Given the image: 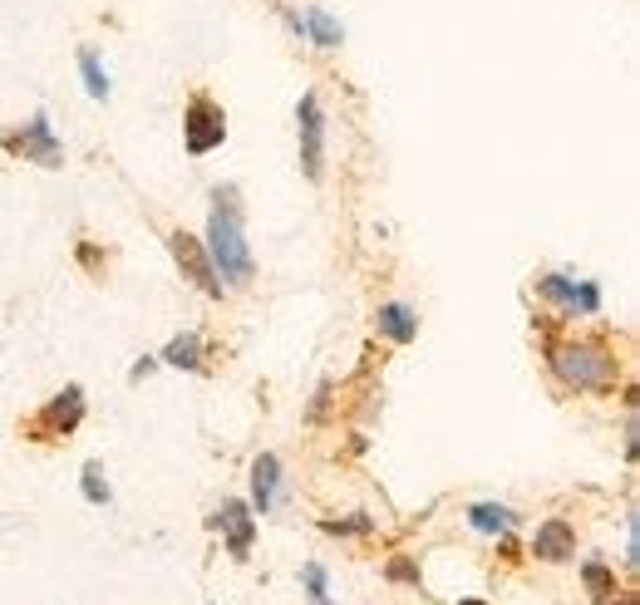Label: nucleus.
Returning <instances> with one entry per match:
<instances>
[{"instance_id":"f257e3e1","label":"nucleus","mask_w":640,"mask_h":605,"mask_svg":"<svg viewBox=\"0 0 640 605\" xmlns=\"http://www.w3.org/2000/svg\"><path fill=\"white\" fill-rule=\"evenodd\" d=\"M207 257H213L223 285H251V247H247V231H241V207L232 187H217L213 193V217H207Z\"/></svg>"},{"instance_id":"f03ea898","label":"nucleus","mask_w":640,"mask_h":605,"mask_svg":"<svg viewBox=\"0 0 640 605\" xmlns=\"http://www.w3.org/2000/svg\"><path fill=\"white\" fill-rule=\"evenodd\" d=\"M547 365L566 389H592V395H611L621 379V365L601 339H557L547 345Z\"/></svg>"},{"instance_id":"7ed1b4c3","label":"nucleus","mask_w":640,"mask_h":605,"mask_svg":"<svg viewBox=\"0 0 640 605\" xmlns=\"http://www.w3.org/2000/svg\"><path fill=\"white\" fill-rule=\"evenodd\" d=\"M223 138H227L223 104H217L213 94H193V99H187V109H183V143H187V153L207 158L213 148H223Z\"/></svg>"},{"instance_id":"20e7f679","label":"nucleus","mask_w":640,"mask_h":605,"mask_svg":"<svg viewBox=\"0 0 640 605\" xmlns=\"http://www.w3.org/2000/svg\"><path fill=\"white\" fill-rule=\"evenodd\" d=\"M84 423V389L79 385H65L55 399L45 403V409L30 419V439H40V443H59V439H69Z\"/></svg>"},{"instance_id":"39448f33","label":"nucleus","mask_w":640,"mask_h":605,"mask_svg":"<svg viewBox=\"0 0 640 605\" xmlns=\"http://www.w3.org/2000/svg\"><path fill=\"white\" fill-rule=\"evenodd\" d=\"M6 153L10 158H25V163H40V168H65V148H59L55 129H50L45 114H35L30 123L6 133Z\"/></svg>"},{"instance_id":"423d86ee","label":"nucleus","mask_w":640,"mask_h":605,"mask_svg":"<svg viewBox=\"0 0 640 605\" xmlns=\"http://www.w3.org/2000/svg\"><path fill=\"white\" fill-rule=\"evenodd\" d=\"M167 251H173L177 271H183L187 281L197 285V291H203V295H213V301H223V295H227V285H223V276H217L213 257H207V247L193 237V231H173V237H167Z\"/></svg>"},{"instance_id":"0eeeda50","label":"nucleus","mask_w":640,"mask_h":605,"mask_svg":"<svg viewBox=\"0 0 640 605\" xmlns=\"http://www.w3.org/2000/svg\"><path fill=\"white\" fill-rule=\"evenodd\" d=\"M296 133H301V168H306L311 183H321V177H325V114H321L316 94H301Z\"/></svg>"},{"instance_id":"6e6552de","label":"nucleus","mask_w":640,"mask_h":605,"mask_svg":"<svg viewBox=\"0 0 640 605\" xmlns=\"http://www.w3.org/2000/svg\"><path fill=\"white\" fill-rule=\"evenodd\" d=\"M207 527H217V532L227 537V551H232L237 561H247L251 541H257V517H251L247 503H237V497H227L223 507H217L213 517H207Z\"/></svg>"},{"instance_id":"1a4fd4ad","label":"nucleus","mask_w":640,"mask_h":605,"mask_svg":"<svg viewBox=\"0 0 640 605\" xmlns=\"http://www.w3.org/2000/svg\"><path fill=\"white\" fill-rule=\"evenodd\" d=\"M538 291L547 295V301H557L566 315H596V311H601V291H596L592 281H572V276H542Z\"/></svg>"},{"instance_id":"9d476101","label":"nucleus","mask_w":640,"mask_h":605,"mask_svg":"<svg viewBox=\"0 0 640 605\" xmlns=\"http://www.w3.org/2000/svg\"><path fill=\"white\" fill-rule=\"evenodd\" d=\"M532 557L538 561H552V566H562V561L576 557V532L572 522H562V517H547V522L532 532Z\"/></svg>"},{"instance_id":"9b49d317","label":"nucleus","mask_w":640,"mask_h":605,"mask_svg":"<svg viewBox=\"0 0 640 605\" xmlns=\"http://www.w3.org/2000/svg\"><path fill=\"white\" fill-rule=\"evenodd\" d=\"M276 493H281V458L276 453H261V458L251 463V512L267 517L271 507H276Z\"/></svg>"},{"instance_id":"f8f14e48","label":"nucleus","mask_w":640,"mask_h":605,"mask_svg":"<svg viewBox=\"0 0 640 605\" xmlns=\"http://www.w3.org/2000/svg\"><path fill=\"white\" fill-rule=\"evenodd\" d=\"M301 40H306V45H316V50H340L345 30H340V20H335L325 6H306V10H301Z\"/></svg>"},{"instance_id":"ddd939ff","label":"nucleus","mask_w":640,"mask_h":605,"mask_svg":"<svg viewBox=\"0 0 640 605\" xmlns=\"http://www.w3.org/2000/svg\"><path fill=\"white\" fill-rule=\"evenodd\" d=\"M375 325H380V335L394 339V345H409V339L419 335V315L409 311V305H400V301L380 305V311H375Z\"/></svg>"},{"instance_id":"4468645a","label":"nucleus","mask_w":640,"mask_h":605,"mask_svg":"<svg viewBox=\"0 0 640 605\" xmlns=\"http://www.w3.org/2000/svg\"><path fill=\"white\" fill-rule=\"evenodd\" d=\"M163 365H173V369H203V335H173L167 339V349H163Z\"/></svg>"},{"instance_id":"2eb2a0df","label":"nucleus","mask_w":640,"mask_h":605,"mask_svg":"<svg viewBox=\"0 0 640 605\" xmlns=\"http://www.w3.org/2000/svg\"><path fill=\"white\" fill-rule=\"evenodd\" d=\"M512 517H518V512H512V507H502V503H474V507H468V527H474V532H508V527H512Z\"/></svg>"},{"instance_id":"dca6fc26","label":"nucleus","mask_w":640,"mask_h":605,"mask_svg":"<svg viewBox=\"0 0 640 605\" xmlns=\"http://www.w3.org/2000/svg\"><path fill=\"white\" fill-rule=\"evenodd\" d=\"M582 581H586V591H592L596 605H616V571L611 566H601V561H586Z\"/></svg>"},{"instance_id":"f3484780","label":"nucleus","mask_w":640,"mask_h":605,"mask_svg":"<svg viewBox=\"0 0 640 605\" xmlns=\"http://www.w3.org/2000/svg\"><path fill=\"white\" fill-rule=\"evenodd\" d=\"M321 532L330 537H370L375 532V517L370 512H350V517H325Z\"/></svg>"},{"instance_id":"a211bd4d","label":"nucleus","mask_w":640,"mask_h":605,"mask_svg":"<svg viewBox=\"0 0 640 605\" xmlns=\"http://www.w3.org/2000/svg\"><path fill=\"white\" fill-rule=\"evenodd\" d=\"M79 487H84V503L89 507H109V483H104V468L99 463H84V473H79Z\"/></svg>"},{"instance_id":"6ab92c4d","label":"nucleus","mask_w":640,"mask_h":605,"mask_svg":"<svg viewBox=\"0 0 640 605\" xmlns=\"http://www.w3.org/2000/svg\"><path fill=\"white\" fill-rule=\"evenodd\" d=\"M79 74H84V89H89L94 99H109V74H104L94 50H84V55H79Z\"/></svg>"},{"instance_id":"aec40b11","label":"nucleus","mask_w":640,"mask_h":605,"mask_svg":"<svg viewBox=\"0 0 640 605\" xmlns=\"http://www.w3.org/2000/svg\"><path fill=\"white\" fill-rule=\"evenodd\" d=\"M301 581H306L311 601H316V605H330V576H325L321 561H306V566H301Z\"/></svg>"},{"instance_id":"412c9836","label":"nucleus","mask_w":640,"mask_h":605,"mask_svg":"<svg viewBox=\"0 0 640 605\" xmlns=\"http://www.w3.org/2000/svg\"><path fill=\"white\" fill-rule=\"evenodd\" d=\"M384 576H390V581H400V586H419V566H414V561H409V557H394L390 566H384Z\"/></svg>"},{"instance_id":"4be33fe9","label":"nucleus","mask_w":640,"mask_h":605,"mask_svg":"<svg viewBox=\"0 0 640 605\" xmlns=\"http://www.w3.org/2000/svg\"><path fill=\"white\" fill-rule=\"evenodd\" d=\"M153 369H159V355H143V359H139V365H133V369H129V379H133V385H143V379H149V375H153Z\"/></svg>"},{"instance_id":"5701e85b","label":"nucleus","mask_w":640,"mask_h":605,"mask_svg":"<svg viewBox=\"0 0 640 605\" xmlns=\"http://www.w3.org/2000/svg\"><path fill=\"white\" fill-rule=\"evenodd\" d=\"M458 605H488V601H458Z\"/></svg>"}]
</instances>
